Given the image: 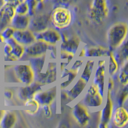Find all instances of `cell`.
I'll return each mask as SVG.
<instances>
[{"label": "cell", "mask_w": 128, "mask_h": 128, "mask_svg": "<svg viewBox=\"0 0 128 128\" xmlns=\"http://www.w3.org/2000/svg\"><path fill=\"white\" fill-rule=\"evenodd\" d=\"M73 18L72 11L67 6H55L50 11L51 26L60 32L70 28Z\"/></svg>", "instance_id": "1"}, {"label": "cell", "mask_w": 128, "mask_h": 128, "mask_svg": "<svg viewBox=\"0 0 128 128\" xmlns=\"http://www.w3.org/2000/svg\"><path fill=\"white\" fill-rule=\"evenodd\" d=\"M128 32L127 22H117L113 24L106 33L108 50L113 52L120 46L128 39Z\"/></svg>", "instance_id": "2"}, {"label": "cell", "mask_w": 128, "mask_h": 128, "mask_svg": "<svg viewBox=\"0 0 128 128\" xmlns=\"http://www.w3.org/2000/svg\"><path fill=\"white\" fill-rule=\"evenodd\" d=\"M43 71L35 74V81L44 87L57 83L58 80V66L57 60H48Z\"/></svg>", "instance_id": "3"}, {"label": "cell", "mask_w": 128, "mask_h": 128, "mask_svg": "<svg viewBox=\"0 0 128 128\" xmlns=\"http://www.w3.org/2000/svg\"><path fill=\"white\" fill-rule=\"evenodd\" d=\"M80 100L89 109H99L103 105L104 98H102L97 87L90 81Z\"/></svg>", "instance_id": "4"}, {"label": "cell", "mask_w": 128, "mask_h": 128, "mask_svg": "<svg viewBox=\"0 0 128 128\" xmlns=\"http://www.w3.org/2000/svg\"><path fill=\"white\" fill-rule=\"evenodd\" d=\"M106 58H98L92 75L91 82L97 87L99 94L102 98L106 96Z\"/></svg>", "instance_id": "5"}, {"label": "cell", "mask_w": 128, "mask_h": 128, "mask_svg": "<svg viewBox=\"0 0 128 128\" xmlns=\"http://www.w3.org/2000/svg\"><path fill=\"white\" fill-rule=\"evenodd\" d=\"M13 72L16 83L20 85H28L35 82V74L28 62L14 65Z\"/></svg>", "instance_id": "6"}, {"label": "cell", "mask_w": 128, "mask_h": 128, "mask_svg": "<svg viewBox=\"0 0 128 128\" xmlns=\"http://www.w3.org/2000/svg\"><path fill=\"white\" fill-rule=\"evenodd\" d=\"M110 13L107 0H92L88 11L91 20L97 24L102 22Z\"/></svg>", "instance_id": "7"}, {"label": "cell", "mask_w": 128, "mask_h": 128, "mask_svg": "<svg viewBox=\"0 0 128 128\" xmlns=\"http://www.w3.org/2000/svg\"><path fill=\"white\" fill-rule=\"evenodd\" d=\"M61 35L62 39L58 45V50L76 56L82 44L79 36L76 35L67 34L64 31H61Z\"/></svg>", "instance_id": "8"}, {"label": "cell", "mask_w": 128, "mask_h": 128, "mask_svg": "<svg viewBox=\"0 0 128 128\" xmlns=\"http://www.w3.org/2000/svg\"><path fill=\"white\" fill-rule=\"evenodd\" d=\"M58 84L55 83L49 86L48 88L44 87L35 94L34 98L38 102L40 106L42 105H52L56 100L59 92Z\"/></svg>", "instance_id": "9"}, {"label": "cell", "mask_w": 128, "mask_h": 128, "mask_svg": "<svg viewBox=\"0 0 128 128\" xmlns=\"http://www.w3.org/2000/svg\"><path fill=\"white\" fill-rule=\"evenodd\" d=\"M71 115L73 119L81 127H86L90 123L91 115L89 108L80 100L74 104L72 108Z\"/></svg>", "instance_id": "10"}, {"label": "cell", "mask_w": 128, "mask_h": 128, "mask_svg": "<svg viewBox=\"0 0 128 128\" xmlns=\"http://www.w3.org/2000/svg\"><path fill=\"white\" fill-rule=\"evenodd\" d=\"M103 108L99 112V123L98 128H107L111 123L112 113L114 110L115 104L113 98L109 94H106Z\"/></svg>", "instance_id": "11"}, {"label": "cell", "mask_w": 128, "mask_h": 128, "mask_svg": "<svg viewBox=\"0 0 128 128\" xmlns=\"http://www.w3.org/2000/svg\"><path fill=\"white\" fill-rule=\"evenodd\" d=\"M50 27H52L50 20V12L48 13L38 12L31 17L28 29L34 34L45 30Z\"/></svg>", "instance_id": "12"}, {"label": "cell", "mask_w": 128, "mask_h": 128, "mask_svg": "<svg viewBox=\"0 0 128 128\" xmlns=\"http://www.w3.org/2000/svg\"><path fill=\"white\" fill-rule=\"evenodd\" d=\"M50 45L40 40H35L30 45L25 47L24 54L20 61L26 62L28 58L37 57L46 54L49 50Z\"/></svg>", "instance_id": "13"}, {"label": "cell", "mask_w": 128, "mask_h": 128, "mask_svg": "<svg viewBox=\"0 0 128 128\" xmlns=\"http://www.w3.org/2000/svg\"><path fill=\"white\" fill-rule=\"evenodd\" d=\"M36 40H40L50 46H56L59 44L62 39L61 32L52 27L35 34Z\"/></svg>", "instance_id": "14"}, {"label": "cell", "mask_w": 128, "mask_h": 128, "mask_svg": "<svg viewBox=\"0 0 128 128\" xmlns=\"http://www.w3.org/2000/svg\"><path fill=\"white\" fill-rule=\"evenodd\" d=\"M44 88L40 83L35 81L28 85H20L18 88L17 96L20 101L24 102L26 100L34 98L35 94Z\"/></svg>", "instance_id": "15"}, {"label": "cell", "mask_w": 128, "mask_h": 128, "mask_svg": "<svg viewBox=\"0 0 128 128\" xmlns=\"http://www.w3.org/2000/svg\"><path fill=\"white\" fill-rule=\"evenodd\" d=\"M111 122L118 128H124L128 124V111L124 106H115Z\"/></svg>", "instance_id": "16"}, {"label": "cell", "mask_w": 128, "mask_h": 128, "mask_svg": "<svg viewBox=\"0 0 128 128\" xmlns=\"http://www.w3.org/2000/svg\"><path fill=\"white\" fill-rule=\"evenodd\" d=\"M88 84V83L84 82L82 78L78 77L71 86L65 90L69 102H72L78 99L82 94H83Z\"/></svg>", "instance_id": "17"}, {"label": "cell", "mask_w": 128, "mask_h": 128, "mask_svg": "<svg viewBox=\"0 0 128 128\" xmlns=\"http://www.w3.org/2000/svg\"><path fill=\"white\" fill-rule=\"evenodd\" d=\"M15 14V5L12 3H5L0 7V32L10 26Z\"/></svg>", "instance_id": "18"}, {"label": "cell", "mask_w": 128, "mask_h": 128, "mask_svg": "<svg viewBox=\"0 0 128 128\" xmlns=\"http://www.w3.org/2000/svg\"><path fill=\"white\" fill-rule=\"evenodd\" d=\"M13 38L18 43L25 47L30 45L36 40L35 34L30 29L15 30Z\"/></svg>", "instance_id": "19"}, {"label": "cell", "mask_w": 128, "mask_h": 128, "mask_svg": "<svg viewBox=\"0 0 128 128\" xmlns=\"http://www.w3.org/2000/svg\"><path fill=\"white\" fill-rule=\"evenodd\" d=\"M85 49V59L86 58H94L98 59L100 58H106L110 52L108 48L101 46H84Z\"/></svg>", "instance_id": "20"}, {"label": "cell", "mask_w": 128, "mask_h": 128, "mask_svg": "<svg viewBox=\"0 0 128 128\" xmlns=\"http://www.w3.org/2000/svg\"><path fill=\"white\" fill-rule=\"evenodd\" d=\"M96 60L94 58H86L82 69L79 74L78 77L84 80L87 83L91 81L96 65Z\"/></svg>", "instance_id": "21"}, {"label": "cell", "mask_w": 128, "mask_h": 128, "mask_svg": "<svg viewBox=\"0 0 128 128\" xmlns=\"http://www.w3.org/2000/svg\"><path fill=\"white\" fill-rule=\"evenodd\" d=\"M30 18L28 15H19L16 14L11 20L10 26H12L15 30L28 29Z\"/></svg>", "instance_id": "22"}, {"label": "cell", "mask_w": 128, "mask_h": 128, "mask_svg": "<svg viewBox=\"0 0 128 128\" xmlns=\"http://www.w3.org/2000/svg\"><path fill=\"white\" fill-rule=\"evenodd\" d=\"M47 61H48V57L46 54L40 56L30 58L26 62H28L32 69L34 70L35 74H36L44 70L46 67V65L47 64Z\"/></svg>", "instance_id": "23"}, {"label": "cell", "mask_w": 128, "mask_h": 128, "mask_svg": "<svg viewBox=\"0 0 128 128\" xmlns=\"http://www.w3.org/2000/svg\"><path fill=\"white\" fill-rule=\"evenodd\" d=\"M115 60L118 63L119 67H122L124 64L128 62V39L118 48L113 51Z\"/></svg>", "instance_id": "24"}, {"label": "cell", "mask_w": 128, "mask_h": 128, "mask_svg": "<svg viewBox=\"0 0 128 128\" xmlns=\"http://www.w3.org/2000/svg\"><path fill=\"white\" fill-rule=\"evenodd\" d=\"M17 120H18V116L15 112L12 110H5L0 122V128H14L16 125Z\"/></svg>", "instance_id": "25"}, {"label": "cell", "mask_w": 128, "mask_h": 128, "mask_svg": "<svg viewBox=\"0 0 128 128\" xmlns=\"http://www.w3.org/2000/svg\"><path fill=\"white\" fill-rule=\"evenodd\" d=\"M4 42L10 44L12 48V54L18 59V61H20L24 54L25 46L18 43L13 37L6 40Z\"/></svg>", "instance_id": "26"}, {"label": "cell", "mask_w": 128, "mask_h": 128, "mask_svg": "<svg viewBox=\"0 0 128 128\" xmlns=\"http://www.w3.org/2000/svg\"><path fill=\"white\" fill-rule=\"evenodd\" d=\"M120 88L115 94V106H124L128 102V86H120Z\"/></svg>", "instance_id": "27"}, {"label": "cell", "mask_w": 128, "mask_h": 128, "mask_svg": "<svg viewBox=\"0 0 128 128\" xmlns=\"http://www.w3.org/2000/svg\"><path fill=\"white\" fill-rule=\"evenodd\" d=\"M106 58L108 61V76L115 77L118 72L120 67L112 51H110Z\"/></svg>", "instance_id": "28"}, {"label": "cell", "mask_w": 128, "mask_h": 128, "mask_svg": "<svg viewBox=\"0 0 128 128\" xmlns=\"http://www.w3.org/2000/svg\"><path fill=\"white\" fill-rule=\"evenodd\" d=\"M116 79L120 86H126L128 84V62L119 68L116 74Z\"/></svg>", "instance_id": "29"}, {"label": "cell", "mask_w": 128, "mask_h": 128, "mask_svg": "<svg viewBox=\"0 0 128 128\" xmlns=\"http://www.w3.org/2000/svg\"><path fill=\"white\" fill-rule=\"evenodd\" d=\"M24 105L28 108V109L26 110V112L31 115H35L40 109V105L34 98L26 100L24 102Z\"/></svg>", "instance_id": "30"}, {"label": "cell", "mask_w": 128, "mask_h": 128, "mask_svg": "<svg viewBox=\"0 0 128 128\" xmlns=\"http://www.w3.org/2000/svg\"><path fill=\"white\" fill-rule=\"evenodd\" d=\"M84 61H85V58L76 56L71 62V64L69 65L68 68L72 71L80 74L82 69Z\"/></svg>", "instance_id": "31"}, {"label": "cell", "mask_w": 128, "mask_h": 128, "mask_svg": "<svg viewBox=\"0 0 128 128\" xmlns=\"http://www.w3.org/2000/svg\"><path fill=\"white\" fill-rule=\"evenodd\" d=\"M15 12L19 15L28 14V6L24 0L15 5Z\"/></svg>", "instance_id": "32"}, {"label": "cell", "mask_w": 128, "mask_h": 128, "mask_svg": "<svg viewBox=\"0 0 128 128\" xmlns=\"http://www.w3.org/2000/svg\"><path fill=\"white\" fill-rule=\"evenodd\" d=\"M28 6V16L32 17L36 14V8L38 2L36 0H24Z\"/></svg>", "instance_id": "33"}, {"label": "cell", "mask_w": 128, "mask_h": 128, "mask_svg": "<svg viewBox=\"0 0 128 128\" xmlns=\"http://www.w3.org/2000/svg\"><path fill=\"white\" fill-rule=\"evenodd\" d=\"M115 81L114 77H108V84H107V88H106V94H109L114 97V93L115 92Z\"/></svg>", "instance_id": "34"}, {"label": "cell", "mask_w": 128, "mask_h": 128, "mask_svg": "<svg viewBox=\"0 0 128 128\" xmlns=\"http://www.w3.org/2000/svg\"><path fill=\"white\" fill-rule=\"evenodd\" d=\"M14 32L15 30L12 28V26H9L0 32V34H1L2 36L3 37V39H4V40L5 41L6 40H8L9 38L13 37Z\"/></svg>", "instance_id": "35"}, {"label": "cell", "mask_w": 128, "mask_h": 128, "mask_svg": "<svg viewBox=\"0 0 128 128\" xmlns=\"http://www.w3.org/2000/svg\"><path fill=\"white\" fill-rule=\"evenodd\" d=\"M40 109L42 110L46 117L48 118H51L52 114L51 105H42V106H40Z\"/></svg>", "instance_id": "36"}, {"label": "cell", "mask_w": 128, "mask_h": 128, "mask_svg": "<svg viewBox=\"0 0 128 128\" xmlns=\"http://www.w3.org/2000/svg\"><path fill=\"white\" fill-rule=\"evenodd\" d=\"M4 95L5 98L8 100L12 99L14 97V92L10 90H6L4 92Z\"/></svg>", "instance_id": "37"}, {"label": "cell", "mask_w": 128, "mask_h": 128, "mask_svg": "<svg viewBox=\"0 0 128 128\" xmlns=\"http://www.w3.org/2000/svg\"><path fill=\"white\" fill-rule=\"evenodd\" d=\"M22 1H24V0H4V3H12V4L16 5V4H17L18 3L22 2Z\"/></svg>", "instance_id": "38"}, {"label": "cell", "mask_w": 128, "mask_h": 128, "mask_svg": "<svg viewBox=\"0 0 128 128\" xmlns=\"http://www.w3.org/2000/svg\"><path fill=\"white\" fill-rule=\"evenodd\" d=\"M4 111H5V110H0V122H1V120H2V116H3V114H4Z\"/></svg>", "instance_id": "39"}, {"label": "cell", "mask_w": 128, "mask_h": 128, "mask_svg": "<svg viewBox=\"0 0 128 128\" xmlns=\"http://www.w3.org/2000/svg\"><path fill=\"white\" fill-rule=\"evenodd\" d=\"M4 4V0H0V7L3 6Z\"/></svg>", "instance_id": "40"}, {"label": "cell", "mask_w": 128, "mask_h": 128, "mask_svg": "<svg viewBox=\"0 0 128 128\" xmlns=\"http://www.w3.org/2000/svg\"><path fill=\"white\" fill-rule=\"evenodd\" d=\"M2 45L0 44V59H1V56H2Z\"/></svg>", "instance_id": "41"}]
</instances>
